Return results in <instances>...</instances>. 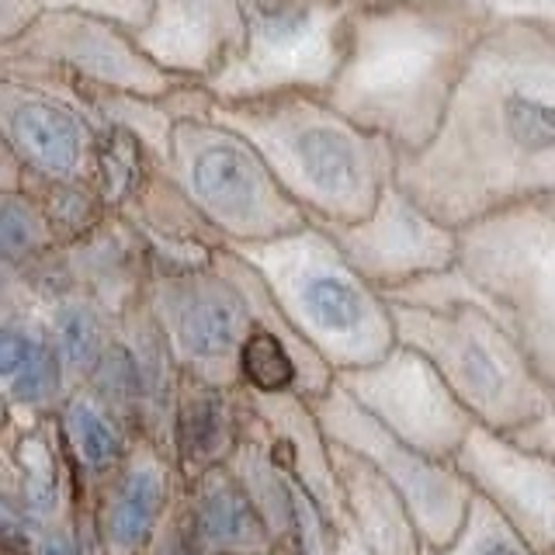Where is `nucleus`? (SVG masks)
I'll use <instances>...</instances> for the list:
<instances>
[{
  "mask_svg": "<svg viewBox=\"0 0 555 555\" xmlns=\"http://www.w3.org/2000/svg\"><path fill=\"white\" fill-rule=\"evenodd\" d=\"M396 184L465 230L517 205H555V22L500 17L482 35L434 139Z\"/></svg>",
  "mask_w": 555,
  "mask_h": 555,
  "instance_id": "nucleus-1",
  "label": "nucleus"
},
{
  "mask_svg": "<svg viewBox=\"0 0 555 555\" xmlns=\"http://www.w3.org/2000/svg\"><path fill=\"white\" fill-rule=\"evenodd\" d=\"M496 22L482 0H361L326 94L410 156L438 132L468 60Z\"/></svg>",
  "mask_w": 555,
  "mask_h": 555,
  "instance_id": "nucleus-2",
  "label": "nucleus"
},
{
  "mask_svg": "<svg viewBox=\"0 0 555 555\" xmlns=\"http://www.w3.org/2000/svg\"><path fill=\"white\" fill-rule=\"evenodd\" d=\"M212 104L260 150L312 222H358L396 184L399 150L337 108L326 91L292 87L254 98L212 94Z\"/></svg>",
  "mask_w": 555,
  "mask_h": 555,
  "instance_id": "nucleus-3",
  "label": "nucleus"
},
{
  "mask_svg": "<svg viewBox=\"0 0 555 555\" xmlns=\"http://www.w3.org/2000/svg\"><path fill=\"white\" fill-rule=\"evenodd\" d=\"M399 344L421 351L476 416V424L511 430L555 403L528 354L486 309L459 268L430 274L389 295Z\"/></svg>",
  "mask_w": 555,
  "mask_h": 555,
  "instance_id": "nucleus-4",
  "label": "nucleus"
},
{
  "mask_svg": "<svg viewBox=\"0 0 555 555\" xmlns=\"http://www.w3.org/2000/svg\"><path fill=\"white\" fill-rule=\"evenodd\" d=\"M268 285L282 317L337 375L372 364L399 344L389 295L344 257L326 225L233 247Z\"/></svg>",
  "mask_w": 555,
  "mask_h": 555,
  "instance_id": "nucleus-5",
  "label": "nucleus"
},
{
  "mask_svg": "<svg viewBox=\"0 0 555 555\" xmlns=\"http://www.w3.org/2000/svg\"><path fill=\"white\" fill-rule=\"evenodd\" d=\"M156 164L225 240V247L274 240L312 222L274 178L260 150L216 112L208 87L188 83L178 94V115Z\"/></svg>",
  "mask_w": 555,
  "mask_h": 555,
  "instance_id": "nucleus-6",
  "label": "nucleus"
},
{
  "mask_svg": "<svg viewBox=\"0 0 555 555\" xmlns=\"http://www.w3.org/2000/svg\"><path fill=\"white\" fill-rule=\"evenodd\" d=\"M455 268L555 392V205H517L465 225Z\"/></svg>",
  "mask_w": 555,
  "mask_h": 555,
  "instance_id": "nucleus-7",
  "label": "nucleus"
},
{
  "mask_svg": "<svg viewBox=\"0 0 555 555\" xmlns=\"http://www.w3.org/2000/svg\"><path fill=\"white\" fill-rule=\"evenodd\" d=\"M104 135L108 121L87 87L39 63L0 60V173L98 188Z\"/></svg>",
  "mask_w": 555,
  "mask_h": 555,
  "instance_id": "nucleus-8",
  "label": "nucleus"
},
{
  "mask_svg": "<svg viewBox=\"0 0 555 555\" xmlns=\"http://www.w3.org/2000/svg\"><path fill=\"white\" fill-rule=\"evenodd\" d=\"M146 309L181 375L240 389V351L254 330L257 306L254 268L233 247H222L219 257L202 268H150Z\"/></svg>",
  "mask_w": 555,
  "mask_h": 555,
  "instance_id": "nucleus-9",
  "label": "nucleus"
},
{
  "mask_svg": "<svg viewBox=\"0 0 555 555\" xmlns=\"http://www.w3.org/2000/svg\"><path fill=\"white\" fill-rule=\"evenodd\" d=\"M361 0H243V39L233 66L208 87L216 98L268 91H330L347 56Z\"/></svg>",
  "mask_w": 555,
  "mask_h": 555,
  "instance_id": "nucleus-10",
  "label": "nucleus"
},
{
  "mask_svg": "<svg viewBox=\"0 0 555 555\" xmlns=\"http://www.w3.org/2000/svg\"><path fill=\"white\" fill-rule=\"evenodd\" d=\"M312 406H317L330 441L364 459L403 493L430 548L444 545L462 528L468 507H473V490H468L455 462L434 459L392 434L386 424H378L337 378L320 399H312Z\"/></svg>",
  "mask_w": 555,
  "mask_h": 555,
  "instance_id": "nucleus-11",
  "label": "nucleus"
},
{
  "mask_svg": "<svg viewBox=\"0 0 555 555\" xmlns=\"http://www.w3.org/2000/svg\"><path fill=\"white\" fill-rule=\"evenodd\" d=\"M0 60L49 66L94 94L164 98L188 87L150 56L132 28L83 11H42L0 46Z\"/></svg>",
  "mask_w": 555,
  "mask_h": 555,
  "instance_id": "nucleus-12",
  "label": "nucleus"
},
{
  "mask_svg": "<svg viewBox=\"0 0 555 555\" xmlns=\"http://www.w3.org/2000/svg\"><path fill=\"white\" fill-rule=\"evenodd\" d=\"M337 382L378 424L434 459L455 462L468 430L476 427V416L451 392L444 375L406 344H396L372 364L340 372Z\"/></svg>",
  "mask_w": 555,
  "mask_h": 555,
  "instance_id": "nucleus-13",
  "label": "nucleus"
},
{
  "mask_svg": "<svg viewBox=\"0 0 555 555\" xmlns=\"http://www.w3.org/2000/svg\"><path fill=\"white\" fill-rule=\"evenodd\" d=\"M326 233L337 240L344 257L386 295L459 264V230L434 219L399 184H392L364 219L326 225Z\"/></svg>",
  "mask_w": 555,
  "mask_h": 555,
  "instance_id": "nucleus-14",
  "label": "nucleus"
},
{
  "mask_svg": "<svg viewBox=\"0 0 555 555\" xmlns=\"http://www.w3.org/2000/svg\"><path fill=\"white\" fill-rule=\"evenodd\" d=\"M104 403H112L143 438L160 441L170 451L173 406H178L181 369L146 309V292L129 312H121L118 334L87 378Z\"/></svg>",
  "mask_w": 555,
  "mask_h": 555,
  "instance_id": "nucleus-15",
  "label": "nucleus"
},
{
  "mask_svg": "<svg viewBox=\"0 0 555 555\" xmlns=\"http://www.w3.org/2000/svg\"><path fill=\"white\" fill-rule=\"evenodd\" d=\"M184 479L170 451L139 434L129 459L83 503L101 555H146L178 517Z\"/></svg>",
  "mask_w": 555,
  "mask_h": 555,
  "instance_id": "nucleus-16",
  "label": "nucleus"
},
{
  "mask_svg": "<svg viewBox=\"0 0 555 555\" xmlns=\"http://www.w3.org/2000/svg\"><path fill=\"white\" fill-rule=\"evenodd\" d=\"M455 465L473 496L490 503L534 548L555 555V462L531 455L507 430L476 424Z\"/></svg>",
  "mask_w": 555,
  "mask_h": 555,
  "instance_id": "nucleus-17",
  "label": "nucleus"
},
{
  "mask_svg": "<svg viewBox=\"0 0 555 555\" xmlns=\"http://www.w3.org/2000/svg\"><path fill=\"white\" fill-rule=\"evenodd\" d=\"M0 396L4 421L14 424L56 416L69 396V378L46 312L14 271H0Z\"/></svg>",
  "mask_w": 555,
  "mask_h": 555,
  "instance_id": "nucleus-18",
  "label": "nucleus"
},
{
  "mask_svg": "<svg viewBox=\"0 0 555 555\" xmlns=\"http://www.w3.org/2000/svg\"><path fill=\"white\" fill-rule=\"evenodd\" d=\"M135 39L173 77L212 87L247 39L243 0H156Z\"/></svg>",
  "mask_w": 555,
  "mask_h": 555,
  "instance_id": "nucleus-19",
  "label": "nucleus"
},
{
  "mask_svg": "<svg viewBox=\"0 0 555 555\" xmlns=\"http://www.w3.org/2000/svg\"><path fill=\"white\" fill-rule=\"evenodd\" d=\"M0 496H8L35 528L46 531L56 520L77 514L80 493L69 473L56 421L14 424L4 421V462H0Z\"/></svg>",
  "mask_w": 555,
  "mask_h": 555,
  "instance_id": "nucleus-20",
  "label": "nucleus"
},
{
  "mask_svg": "<svg viewBox=\"0 0 555 555\" xmlns=\"http://www.w3.org/2000/svg\"><path fill=\"white\" fill-rule=\"evenodd\" d=\"M243 396H247V406L260 421V427L268 430L278 459L285 462L292 479L320 503L326 517L334 520L340 531H347V503H344V486L337 473L334 441L326 438L312 399L299 392H282V396L243 392Z\"/></svg>",
  "mask_w": 555,
  "mask_h": 555,
  "instance_id": "nucleus-21",
  "label": "nucleus"
},
{
  "mask_svg": "<svg viewBox=\"0 0 555 555\" xmlns=\"http://www.w3.org/2000/svg\"><path fill=\"white\" fill-rule=\"evenodd\" d=\"M178 525L198 555H271L278 552L264 517L230 465L184 482Z\"/></svg>",
  "mask_w": 555,
  "mask_h": 555,
  "instance_id": "nucleus-22",
  "label": "nucleus"
},
{
  "mask_svg": "<svg viewBox=\"0 0 555 555\" xmlns=\"http://www.w3.org/2000/svg\"><path fill=\"white\" fill-rule=\"evenodd\" d=\"M250 406L240 389L208 386V382L181 375L178 406L170 427V455L181 479H195L208 468L230 465L236 448L247 438Z\"/></svg>",
  "mask_w": 555,
  "mask_h": 555,
  "instance_id": "nucleus-23",
  "label": "nucleus"
},
{
  "mask_svg": "<svg viewBox=\"0 0 555 555\" xmlns=\"http://www.w3.org/2000/svg\"><path fill=\"white\" fill-rule=\"evenodd\" d=\"M52 421H56L69 473L77 479L80 503H87L101 490V482L129 459L139 430L87 386L69 389Z\"/></svg>",
  "mask_w": 555,
  "mask_h": 555,
  "instance_id": "nucleus-24",
  "label": "nucleus"
},
{
  "mask_svg": "<svg viewBox=\"0 0 555 555\" xmlns=\"http://www.w3.org/2000/svg\"><path fill=\"white\" fill-rule=\"evenodd\" d=\"M334 455L347 503V531L372 555H427L430 545L403 493L351 451L334 444Z\"/></svg>",
  "mask_w": 555,
  "mask_h": 555,
  "instance_id": "nucleus-25",
  "label": "nucleus"
},
{
  "mask_svg": "<svg viewBox=\"0 0 555 555\" xmlns=\"http://www.w3.org/2000/svg\"><path fill=\"white\" fill-rule=\"evenodd\" d=\"M63 250L56 225L22 184L0 181V271H25Z\"/></svg>",
  "mask_w": 555,
  "mask_h": 555,
  "instance_id": "nucleus-26",
  "label": "nucleus"
},
{
  "mask_svg": "<svg viewBox=\"0 0 555 555\" xmlns=\"http://www.w3.org/2000/svg\"><path fill=\"white\" fill-rule=\"evenodd\" d=\"M427 555H548L534 548L511 520H503L490 503L473 496L462 528L448 538L444 545L427 548Z\"/></svg>",
  "mask_w": 555,
  "mask_h": 555,
  "instance_id": "nucleus-27",
  "label": "nucleus"
},
{
  "mask_svg": "<svg viewBox=\"0 0 555 555\" xmlns=\"http://www.w3.org/2000/svg\"><path fill=\"white\" fill-rule=\"evenodd\" d=\"M156 0H42L46 11H83L98 17H112V22L139 31L146 25Z\"/></svg>",
  "mask_w": 555,
  "mask_h": 555,
  "instance_id": "nucleus-28",
  "label": "nucleus"
},
{
  "mask_svg": "<svg viewBox=\"0 0 555 555\" xmlns=\"http://www.w3.org/2000/svg\"><path fill=\"white\" fill-rule=\"evenodd\" d=\"M507 434L525 451H531V455L555 462V403H548L545 410H538L534 416H528L525 424L511 427Z\"/></svg>",
  "mask_w": 555,
  "mask_h": 555,
  "instance_id": "nucleus-29",
  "label": "nucleus"
},
{
  "mask_svg": "<svg viewBox=\"0 0 555 555\" xmlns=\"http://www.w3.org/2000/svg\"><path fill=\"white\" fill-rule=\"evenodd\" d=\"M42 11V0H0V46L17 39Z\"/></svg>",
  "mask_w": 555,
  "mask_h": 555,
  "instance_id": "nucleus-30",
  "label": "nucleus"
},
{
  "mask_svg": "<svg viewBox=\"0 0 555 555\" xmlns=\"http://www.w3.org/2000/svg\"><path fill=\"white\" fill-rule=\"evenodd\" d=\"M146 555H198V552L188 545V538H184V531L178 525V517H173L170 528L160 534V542H156Z\"/></svg>",
  "mask_w": 555,
  "mask_h": 555,
  "instance_id": "nucleus-31",
  "label": "nucleus"
},
{
  "mask_svg": "<svg viewBox=\"0 0 555 555\" xmlns=\"http://www.w3.org/2000/svg\"><path fill=\"white\" fill-rule=\"evenodd\" d=\"M337 555H372V552L364 548L351 531H340V552Z\"/></svg>",
  "mask_w": 555,
  "mask_h": 555,
  "instance_id": "nucleus-32",
  "label": "nucleus"
},
{
  "mask_svg": "<svg viewBox=\"0 0 555 555\" xmlns=\"http://www.w3.org/2000/svg\"><path fill=\"white\" fill-rule=\"evenodd\" d=\"M271 555H282V552H271Z\"/></svg>",
  "mask_w": 555,
  "mask_h": 555,
  "instance_id": "nucleus-33",
  "label": "nucleus"
}]
</instances>
